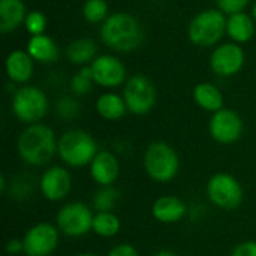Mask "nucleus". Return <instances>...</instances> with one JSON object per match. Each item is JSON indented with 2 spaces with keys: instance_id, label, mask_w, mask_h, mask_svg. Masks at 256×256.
<instances>
[{
  "instance_id": "obj_1",
  "label": "nucleus",
  "mask_w": 256,
  "mask_h": 256,
  "mask_svg": "<svg viewBox=\"0 0 256 256\" xmlns=\"http://www.w3.org/2000/svg\"><path fill=\"white\" fill-rule=\"evenodd\" d=\"M144 36L141 21L128 12L111 14L100 26L102 42L117 52H130L138 50L144 42Z\"/></svg>"
},
{
  "instance_id": "obj_2",
  "label": "nucleus",
  "mask_w": 256,
  "mask_h": 256,
  "mask_svg": "<svg viewBox=\"0 0 256 256\" xmlns=\"http://www.w3.org/2000/svg\"><path fill=\"white\" fill-rule=\"evenodd\" d=\"M58 138L45 124H28L18 136L16 152L20 159L30 166H44L57 153Z\"/></svg>"
},
{
  "instance_id": "obj_3",
  "label": "nucleus",
  "mask_w": 256,
  "mask_h": 256,
  "mask_svg": "<svg viewBox=\"0 0 256 256\" xmlns=\"http://www.w3.org/2000/svg\"><path fill=\"white\" fill-rule=\"evenodd\" d=\"M98 152L99 150L94 138L86 130L70 129L62 134L58 138L57 154L66 165L72 168L90 165Z\"/></svg>"
},
{
  "instance_id": "obj_4",
  "label": "nucleus",
  "mask_w": 256,
  "mask_h": 256,
  "mask_svg": "<svg viewBox=\"0 0 256 256\" xmlns=\"http://www.w3.org/2000/svg\"><path fill=\"white\" fill-rule=\"evenodd\" d=\"M226 15L219 9L198 12L188 26L189 40L201 48L214 46L226 34Z\"/></svg>"
},
{
  "instance_id": "obj_5",
  "label": "nucleus",
  "mask_w": 256,
  "mask_h": 256,
  "mask_svg": "<svg viewBox=\"0 0 256 256\" xmlns=\"http://www.w3.org/2000/svg\"><path fill=\"white\" fill-rule=\"evenodd\" d=\"M144 170L158 183H168L178 174L180 159L177 152L166 142H152L144 153Z\"/></svg>"
},
{
  "instance_id": "obj_6",
  "label": "nucleus",
  "mask_w": 256,
  "mask_h": 256,
  "mask_svg": "<svg viewBox=\"0 0 256 256\" xmlns=\"http://www.w3.org/2000/svg\"><path fill=\"white\" fill-rule=\"evenodd\" d=\"M48 108L50 102L46 94L34 86H22L14 93L12 112L21 123H39L46 116Z\"/></svg>"
},
{
  "instance_id": "obj_7",
  "label": "nucleus",
  "mask_w": 256,
  "mask_h": 256,
  "mask_svg": "<svg viewBox=\"0 0 256 256\" xmlns=\"http://www.w3.org/2000/svg\"><path fill=\"white\" fill-rule=\"evenodd\" d=\"M123 99L129 112L135 116H146L158 102V90L150 78L136 74L126 80L123 87Z\"/></svg>"
},
{
  "instance_id": "obj_8",
  "label": "nucleus",
  "mask_w": 256,
  "mask_h": 256,
  "mask_svg": "<svg viewBox=\"0 0 256 256\" xmlns=\"http://www.w3.org/2000/svg\"><path fill=\"white\" fill-rule=\"evenodd\" d=\"M207 196L218 208L232 212L243 204L244 192L234 176L228 172H218L212 176L207 183Z\"/></svg>"
},
{
  "instance_id": "obj_9",
  "label": "nucleus",
  "mask_w": 256,
  "mask_h": 256,
  "mask_svg": "<svg viewBox=\"0 0 256 256\" xmlns=\"http://www.w3.org/2000/svg\"><path fill=\"white\" fill-rule=\"evenodd\" d=\"M93 218L90 207L82 202H69L63 206L56 216V226L68 237H82L93 226Z\"/></svg>"
},
{
  "instance_id": "obj_10",
  "label": "nucleus",
  "mask_w": 256,
  "mask_h": 256,
  "mask_svg": "<svg viewBox=\"0 0 256 256\" xmlns=\"http://www.w3.org/2000/svg\"><path fill=\"white\" fill-rule=\"evenodd\" d=\"M60 231L57 226L40 222L33 225L22 237L24 254L27 256H50L58 246Z\"/></svg>"
},
{
  "instance_id": "obj_11",
  "label": "nucleus",
  "mask_w": 256,
  "mask_h": 256,
  "mask_svg": "<svg viewBox=\"0 0 256 256\" xmlns=\"http://www.w3.org/2000/svg\"><path fill=\"white\" fill-rule=\"evenodd\" d=\"M246 62L244 50L236 42H226L218 45L210 56L212 70L224 78L237 75Z\"/></svg>"
},
{
  "instance_id": "obj_12",
  "label": "nucleus",
  "mask_w": 256,
  "mask_h": 256,
  "mask_svg": "<svg viewBox=\"0 0 256 256\" xmlns=\"http://www.w3.org/2000/svg\"><path fill=\"white\" fill-rule=\"evenodd\" d=\"M208 132L219 144H234L243 135V120L236 111L222 108L213 112L208 123Z\"/></svg>"
},
{
  "instance_id": "obj_13",
  "label": "nucleus",
  "mask_w": 256,
  "mask_h": 256,
  "mask_svg": "<svg viewBox=\"0 0 256 256\" xmlns=\"http://www.w3.org/2000/svg\"><path fill=\"white\" fill-rule=\"evenodd\" d=\"M94 84L105 87V88H114L126 82V66L124 63L117 58L116 56L104 54L93 60L90 64Z\"/></svg>"
},
{
  "instance_id": "obj_14",
  "label": "nucleus",
  "mask_w": 256,
  "mask_h": 256,
  "mask_svg": "<svg viewBox=\"0 0 256 256\" xmlns=\"http://www.w3.org/2000/svg\"><path fill=\"white\" fill-rule=\"evenodd\" d=\"M72 189V176L63 166H50L39 180V190L48 201L57 202L64 200Z\"/></svg>"
},
{
  "instance_id": "obj_15",
  "label": "nucleus",
  "mask_w": 256,
  "mask_h": 256,
  "mask_svg": "<svg viewBox=\"0 0 256 256\" xmlns=\"http://www.w3.org/2000/svg\"><path fill=\"white\" fill-rule=\"evenodd\" d=\"M90 176L99 186H112L120 176V162L108 150H100L90 164Z\"/></svg>"
},
{
  "instance_id": "obj_16",
  "label": "nucleus",
  "mask_w": 256,
  "mask_h": 256,
  "mask_svg": "<svg viewBox=\"0 0 256 256\" xmlns=\"http://www.w3.org/2000/svg\"><path fill=\"white\" fill-rule=\"evenodd\" d=\"M4 69H6L8 78L12 82L26 84L33 76L34 60L32 58V56L27 51H24V50H15V51L9 52V56L6 57Z\"/></svg>"
},
{
  "instance_id": "obj_17",
  "label": "nucleus",
  "mask_w": 256,
  "mask_h": 256,
  "mask_svg": "<svg viewBox=\"0 0 256 256\" xmlns=\"http://www.w3.org/2000/svg\"><path fill=\"white\" fill-rule=\"evenodd\" d=\"M188 213V206L177 196L164 195L158 198L152 206V216L160 224H177L184 219Z\"/></svg>"
},
{
  "instance_id": "obj_18",
  "label": "nucleus",
  "mask_w": 256,
  "mask_h": 256,
  "mask_svg": "<svg viewBox=\"0 0 256 256\" xmlns=\"http://www.w3.org/2000/svg\"><path fill=\"white\" fill-rule=\"evenodd\" d=\"M226 34L230 39L238 45L252 40L255 34V20L252 15L243 12H237L228 15L226 20Z\"/></svg>"
},
{
  "instance_id": "obj_19",
  "label": "nucleus",
  "mask_w": 256,
  "mask_h": 256,
  "mask_svg": "<svg viewBox=\"0 0 256 256\" xmlns=\"http://www.w3.org/2000/svg\"><path fill=\"white\" fill-rule=\"evenodd\" d=\"M27 9L22 0H0V32L9 33L24 24Z\"/></svg>"
},
{
  "instance_id": "obj_20",
  "label": "nucleus",
  "mask_w": 256,
  "mask_h": 256,
  "mask_svg": "<svg viewBox=\"0 0 256 256\" xmlns=\"http://www.w3.org/2000/svg\"><path fill=\"white\" fill-rule=\"evenodd\" d=\"M32 58L38 63H54L58 58V48L57 44L48 34H36L30 36L26 50Z\"/></svg>"
},
{
  "instance_id": "obj_21",
  "label": "nucleus",
  "mask_w": 256,
  "mask_h": 256,
  "mask_svg": "<svg viewBox=\"0 0 256 256\" xmlns=\"http://www.w3.org/2000/svg\"><path fill=\"white\" fill-rule=\"evenodd\" d=\"M68 62L72 64H80V66H88L93 63L98 54V45L93 39L88 38H80L68 44L64 50Z\"/></svg>"
},
{
  "instance_id": "obj_22",
  "label": "nucleus",
  "mask_w": 256,
  "mask_h": 256,
  "mask_svg": "<svg viewBox=\"0 0 256 256\" xmlns=\"http://www.w3.org/2000/svg\"><path fill=\"white\" fill-rule=\"evenodd\" d=\"M96 112L110 122H116L120 120L126 116L128 112V106L126 102L123 99V96L117 94V93H102L98 100H96Z\"/></svg>"
},
{
  "instance_id": "obj_23",
  "label": "nucleus",
  "mask_w": 256,
  "mask_h": 256,
  "mask_svg": "<svg viewBox=\"0 0 256 256\" xmlns=\"http://www.w3.org/2000/svg\"><path fill=\"white\" fill-rule=\"evenodd\" d=\"M194 100L200 108L208 112H216L224 108V94L212 82H200L194 88Z\"/></svg>"
},
{
  "instance_id": "obj_24",
  "label": "nucleus",
  "mask_w": 256,
  "mask_h": 256,
  "mask_svg": "<svg viewBox=\"0 0 256 256\" xmlns=\"http://www.w3.org/2000/svg\"><path fill=\"white\" fill-rule=\"evenodd\" d=\"M122 228V222L120 218L112 213V212H102V213H96L93 218V226L92 231L102 237V238H111L116 237Z\"/></svg>"
},
{
  "instance_id": "obj_25",
  "label": "nucleus",
  "mask_w": 256,
  "mask_h": 256,
  "mask_svg": "<svg viewBox=\"0 0 256 256\" xmlns=\"http://www.w3.org/2000/svg\"><path fill=\"white\" fill-rule=\"evenodd\" d=\"M120 200V194L114 186H100L93 196V208L96 213L112 212Z\"/></svg>"
},
{
  "instance_id": "obj_26",
  "label": "nucleus",
  "mask_w": 256,
  "mask_h": 256,
  "mask_svg": "<svg viewBox=\"0 0 256 256\" xmlns=\"http://www.w3.org/2000/svg\"><path fill=\"white\" fill-rule=\"evenodd\" d=\"M82 16L90 24L104 22L110 16V6L106 0H86L82 6Z\"/></svg>"
},
{
  "instance_id": "obj_27",
  "label": "nucleus",
  "mask_w": 256,
  "mask_h": 256,
  "mask_svg": "<svg viewBox=\"0 0 256 256\" xmlns=\"http://www.w3.org/2000/svg\"><path fill=\"white\" fill-rule=\"evenodd\" d=\"M94 84L93 80V74H92V68L88 66H82L70 80V90L76 96H82L92 92Z\"/></svg>"
},
{
  "instance_id": "obj_28",
  "label": "nucleus",
  "mask_w": 256,
  "mask_h": 256,
  "mask_svg": "<svg viewBox=\"0 0 256 256\" xmlns=\"http://www.w3.org/2000/svg\"><path fill=\"white\" fill-rule=\"evenodd\" d=\"M24 27L27 30V33L30 36H36V34H44L45 28H46V16L45 14H42L40 10H32L27 14L26 21H24Z\"/></svg>"
},
{
  "instance_id": "obj_29",
  "label": "nucleus",
  "mask_w": 256,
  "mask_h": 256,
  "mask_svg": "<svg viewBox=\"0 0 256 256\" xmlns=\"http://www.w3.org/2000/svg\"><path fill=\"white\" fill-rule=\"evenodd\" d=\"M57 114L64 120H72L80 112V102L72 96H64L57 102Z\"/></svg>"
},
{
  "instance_id": "obj_30",
  "label": "nucleus",
  "mask_w": 256,
  "mask_h": 256,
  "mask_svg": "<svg viewBox=\"0 0 256 256\" xmlns=\"http://www.w3.org/2000/svg\"><path fill=\"white\" fill-rule=\"evenodd\" d=\"M219 10H222L225 15H232L237 12H243L250 0H214Z\"/></svg>"
},
{
  "instance_id": "obj_31",
  "label": "nucleus",
  "mask_w": 256,
  "mask_h": 256,
  "mask_svg": "<svg viewBox=\"0 0 256 256\" xmlns=\"http://www.w3.org/2000/svg\"><path fill=\"white\" fill-rule=\"evenodd\" d=\"M231 256H256V242L248 240V242L237 244Z\"/></svg>"
},
{
  "instance_id": "obj_32",
  "label": "nucleus",
  "mask_w": 256,
  "mask_h": 256,
  "mask_svg": "<svg viewBox=\"0 0 256 256\" xmlns=\"http://www.w3.org/2000/svg\"><path fill=\"white\" fill-rule=\"evenodd\" d=\"M106 256H138V252L132 244L122 243V244H117L116 248H112Z\"/></svg>"
},
{
  "instance_id": "obj_33",
  "label": "nucleus",
  "mask_w": 256,
  "mask_h": 256,
  "mask_svg": "<svg viewBox=\"0 0 256 256\" xmlns=\"http://www.w3.org/2000/svg\"><path fill=\"white\" fill-rule=\"evenodd\" d=\"M24 252V244H22V240H18V238H12L6 244V254L8 255H18Z\"/></svg>"
},
{
  "instance_id": "obj_34",
  "label": "nucleus",
  "mask_w": 256,
  "mask_h": 256,
  "mask_svg": "<svg viewBox=\"0 0 256 256\" xmlns=\"http://www.w3.org/2000/svg\"><path fill=\"white\" fill-rule=\"evenodd\" d=\"M153 256H178L177 254H174V252H171V250H160V252H158L156 255Z\"/></svg>"
},
{
  "instance_id": "obj_35",
  "label": "nucleus",
  "mask_w": 256,
  "mask_h": 256,
  "mask_svg": "<svg viewBox=\"0 0 256 256\" xmlns=\"http://www.w3.org/2000/svg\"><path fill=\"white\" fill-rule=\"evenodd\" d=\"M75 256H96L94 254H90V252H81V254H76Z\"/></svg>"
},
{
  "instance_id": "obj_36",
  "label": "nucleus",
  "mask_w": 256,
  "mask_h": 256,
  "mask_svg": "<svg viewBox=\"0 0 256 256\" xmlns=\"http://www.w3.org/2000/svg\"><path fill=\"white\" fill-rule=\"evenodd\" d=\"M252 16H254V20L256 21V2L254 3V8H252Z\"/></svg>"
}]
</instances>
